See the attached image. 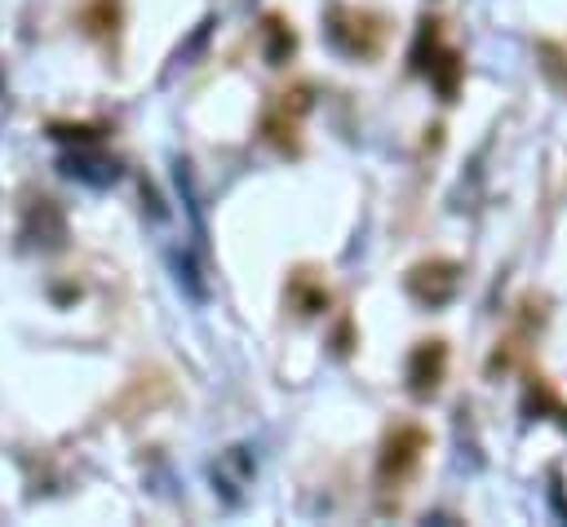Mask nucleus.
I'll use <instances>...</instances> for the list:
<instances>
[{
    "instance_id": "obj_1",
    "label": "nucleus",
    "mask_w": 567,
    "mask_h": 527,
    "mask_svg": "<svg viewBox=\"0 0 567 527\" xmlns=\"http://www.w3.org/2000/svg\"><path fill=\"white\" fill-rule=\"evenodd\" d=\"M328 44L346 58H372L381 49V35H385V22L368 9H354V4H328Z\"/></svg>"
},
{
    "instance_id": "obj_2",
    "label": "nucleus",
    "mask_w": 567,
    "mask_h": 527,
    "mask_svg": "<svg viewBox=\"0 0 567 527\" xmlns=\"http://www.w3.org/2000/svg\"><path fill=\"white\" fill-rule=\"evenodd\" d=\"M421 35H425V44H430V58L421 53V58H412V71H421L447 102L456 97V84H461V71H465V62H461V53L456 49H447V44H439V22H421Z\"/></svg>"
},
{
    "instance_id": "obj_3",
    "label": "nucleus",
    "mask_w": 567,
    "mask_h": 527,
    "mask_svg": "<svg viewBox=\"0 0 567 527\" xmlns=\"http://www.w3.org/2000/svg\"><path fill=\"white\" fill-rule=\"evenodd\" d=\"M421 452H425V430H416V425H394V430L385 434V443H381V461H377L381 483H390V478L403 483V478L416 469Z\"/></svg>"
},
{
    "instance_id": "obj_4",
    "label": "nucleus",
    "mask_w": 567,
    "mask_h": 527,
    "mask_svg": "<svg viewBox=\"0 0 567 527\" xmlns=\"http://www.w3.org/2000/svg\"><path fill=\"white\" fill-rule=\"evenodd\" d=\"M456 288H461V266L456 261L434 257V261H421V266L408 270V292L421 306H443V301L456 297Z\"/></svg>"
},
{
    "instance_id": "obj_5",
    "label": "nucleus",
    "mask_w": 567,
    "mask_h": 527,
    "mask_svg": "<svg viewBox=\"0 0 567 527\" xmlns=\"http://www.w3.org/2000/svg\"><path fill=\"white\" fill-rule=\"evenodd\" d=\"M443 368H447L443 341H421V345L412 350V359H408V390H412L416 399H430V394L439 390V381H443Z\"/></svg>"
},
{
    "instance_id": "obj_6",
    "label": "nucleus",
    "mask_w": 567,
    "mask_h": 527,
    "mask_svg": "<svg viewBox=\"0 0 567 527\" xmlns=\"http://www.w3.org/2000/svg\"><path fill=\"white\" fill-rule=\"evenodd\" d=\"M261 35H266V58H270L275 66H279V62H284V58H288V53L297 49V35H292V31L284 27V18H275V13L266 18V27H261Z\"/></svg>"
},
{
    "instance_id": "obj_7",
    "label": "nucleus",
    "mask_w": 567,
    "mask_h": 527,
    "mask_svg": "<svg viewBox=\"0 0 567 527\" xmlns=\"http://www.w3.org/2000/svg\"><path fill=\"white\" fill-rule=\"evenodd\" d=\"M306 275H310V270H301V275L292 279V288H288V292H292V301H297V310H301V314H319V310L328 306V288H323V283H310Z\"/></svg>"
},
{
    "instance_id": "obj_8",
    "label": "nucleus",
    "mask_w": 567,
    "mask_h": 527,
    "mask_svg": "<svg viewBox=\"0 0 567 527\" xmlns=\"http://www.w3.org/2000/svg\"><path fill=\"white\" fill-rule=\"evenodd\" d=\"M80 22H84L93 35H106V31H115V22H120V4H115V0H89V4L80 9Z\"/></svg>"
}]
</instances>
